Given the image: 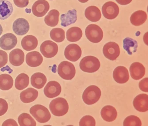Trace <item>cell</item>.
<instances>
[{"mask_svg": "<svg viewBox=\"0 0 148 126\" xmlns=\"http://www.w3.org/2000/svg\"><path fill=\"white\" fill-rule=\"evenodd\" d=\"M101 64L99 59L92 56L85 57L80 62V69L87 73L95 72L100 68Z\"/></svg>", "mask_w": 148, "mask_h": 126, "instance_id": "277c9868", "label": "cell"}, {"mask_svg": "<svg viewBox=\"0 0 148 126\" xmlns=\"http://www.w3.org/2000/svg\"><path fill=\"white\" fill-rule=\"evenodd\" d=\"M8 62V55L7 53L0 50V68L4 67Z\"/></svg>", "mask_w": 148, "mask_h": 126, "instance_id": "74e56055", "label": "cell"}, {"mask_svg": "<svg viewBox=\"0 0 148 126\" xmlns=\"http://www.w3.org/2000/svg\"><path fill=\"white\" fill-rule=\"evenodd\" d=\"M113 77L115 81L119 84L126 83L130 79L128 70L123 66H117L114 70Z\"/></svg>", "mask_w": 148, "mask_h": 126, "instance_id": "9a60e30c", "label": "cell"}, {"mask_svg": "<svg viewBox=\"0 0 148 126\" xmlns=\"http://www.w3.org/2000/svg\"><path fill=\"white\" fill-rule=\"evenodd\" d=\"M101 115L104 121L110 122L116 119L117 112L114 107L111 105H107L102 108Z\"/></svg>", "mask_w": 148, "mask_h": 126, "instance_id": "7402d4cb", "label": "cell"}, {"mask_svg": "<svg viewBox=\"0 0 148 126\" xmlns=\"http://www.w3.org/2000/svg\"><path fill=\"white\" fill-rule=\"evenodd\" d=\"M147 19V15L146 12L143 10H138L132 14L130 20L133 25L138 26L145 23Z\"/></svg>", "mask_w": 148, "mask_h": 126, "instance_id": "d4e9b609", "label": "cell"}, {"mask_svg": "<svg viewBox=\"0 0 148 126\" xmlns=\"http://www.w3.org/2000/svg\"><path fill=\"white\" fill-rule=\"evenodd\" d=\"M29 112L36 121L40 123L47 122L51 118V114L48 108L40 104L32 106Z\"/></svg>", "mask_w": 148, "mask_h": 126, "instance_id": "7a4b0ae2", "label": "cell"}, {"mask_svg": "<svg viewBox=\"0 0 148 126\" xmlns=\"http://www.w3.org/2000/svg\"><path fill=\"white\" fill-rule=\"evenodd\" d=\"M138 43L137 41L131 38L127 37L123 40V47L129 55H132L137 50Z\"/></svg>", "mask_w": 148, "mask_h": 126, "instance_id": "1f68e13d", "label": "cell"}, {"mask_svg": "<svg viewBox=\"0 0 148 126\" xmlns=\"http://www.w3.org/2000/svg\"><path fill=\"white\" fill-rule=\"evenodd\" d=\"M88 1H89V0H78V1H79V2L83 3H86V2Z\"/></svg>", "mask_w": 148, "mask_h": 126, "instance_id": "ee69618b", "label": "cell"}, {"mask_svg": "<svg viewBox=\"0 0 148 126\" xmlns=\"http://www.w3.org/2000/svg\"><path fill=\"white\" fill-rule=\"evenodd\" d=\"M8 104L5 99L0 98V117L3 116L8 111Z\"/></svg>", "mask_w": 148, "mask_h": 126, "instance_id": "8d00e7d4", "label": "cell"}, {"mask_svg": "<svg viewBox=\"0 0 148 126\" xmlns=\"http://www.w3.org/2000/svg\"><path fill=\"white\" fill-rule=\"evenodd\" d=\"M62 92V87L60 84L56 81H51L47 83L44 89L45 96L49 98H56Z\"/></svg>", "mask_w": 148, "mask_h": 126, "instance_id": "4fadbf2b", "label": "cell"}, {"mask_svg": "<svg viewBox=\"0 0 148 126\" xmlns=\"http://www.w3.org/2000/svg\"><path fill=\"white\" fill-rule=\"evenodd\" d=\"M50 37L55 42L61 43L65 39V32L61 28H53L50 31Z\"/></svg>", "mask_w": 148, "mask_h": 126, "instance_id": "836d02e7", "label": "cell"}, {"mask_svg": "<svg viewBox=\"0 0 148 126\" xmlns=\"http://www.w3.org/2000/svg\"><path fill=\"white\" fill-rule=\"evenodd\" d=\"M15 5L19 8H24L28 5L29 0H14Z\"/></svg>", "mask_w": 148, "mask_h": 126, "instance_id": "ab89813d", "label": "cell"}, {"mask_svg": "<svg viewBox=\"0 0 148 126\" xmlns=\"http://www.w3.org/2000/svg\"><path fill=\"white\" fill-rule=\"evenodd\" d=\"M85 33L87 39L93 43H98L103 39L102 29L96 24H91L88 25L86 28Z\"/></svg>", "mask_w": 148, "mask_h": 126, "instance_id": "8992f818", "label": "cell"}, {"mask_svg": "<svg viewBox=\"0 0 148 126\" xmlns=\"http://www.w3.org/2000/svg\"><path fill=\"white\" fill-rule=\"evenodd\" d=\"M14 11L12 3L7 0H0V20H5L8 18Z\"/></svg>", "mask_w": 148, "mask_h": 126, "instance_id": "ffe728a7", "label": "cell"}, {"mask_svg": "<svg viewBox=\"0 0 148 126\" xmlns=\"http://www.w3.org/2000/svg\"><path fill=\"white\" fill-rule=\"evenodd\" d=\"M133 105L136 110L141 112L148 110V95L146 94H140L135 98Z\"/></svg>", "mask_w": 148, "mask_h": 126, "instance_id": "2e32d148", "label": "cell"}, {"mask_svg": "<svg viewBox=\"0 0 148 126\" xmlns=\"http://www.w3.org/2000/svg\"><path fill=\"white\" fill-rule=\"evenodd\" d=\"M101 96V89L96 85L88 87L83 93L82 99L88 105H92L97 102Z\"/></svg>", "mask_w": 148, "mask_h": 126, "instance_id": "3957f363", "label": "cell"}, {"mask_svg": "<svg viewBox=\"0 0 148 126\" xmlns=\"http://www.w3.org/2000/svg\"><path fill=\"white\" fill-rule=\"evenodd\" d=\"M77 19V11L74 9L61 16V24L63 27H67L71 24L75 23Z\"/></svg>", "mask_w": 148, "mask_h": 126, "instance_id": "f1b7e54d", "label": "cell"}, {"mask_svg": "<svg viewBox=\"0 0 148 126\" xmlns=\"http://www.w3.org/2000/svg\"><path fill=\"white\" fill-rule=\"evenodd\" d=\"M59 75L66 80L72 79L76 75V69L73 64L68 61H63L59 64L58 68Z\"/></svg>", "mask_w": 148, "mask_h": 126, "instance_id": "5b68a950", "label": "cell"}, {"mask_svg": "<svg viewBox=\"0 0 148 126\" xmlns=\"http://www.w3.org/2000/svg\"><path fill=\"white\" fill-rule=\"evenodd\" d=\"M21 44L22 48L25 51H32L38 47V39L34 35H26L22 39Z\"/></svg>", "mask_w": 148, "mask_h": 126, "instance_id": "cb8c5ba5", "label": "cell"}, {"mask_svg": "<svg viewBox=\"0 0 148 126\" xmlns=\"http://www.w3.org/2000/svg\"><path fill=\"white\" fill-rule=\"evenodd\" d=\"M14 85V79L8 74L0 75V89L2 90H8L11 89Z\"/></svg>", "mask_w": 148, "mask_h": 126, "instance_id": "4dcf8cb0", "label": "cell"}, {"mask_svg": "<svg viewBox=\"0 0 148 126\" xmlns=\"http://www.w3.org/2000/svg\"><path fill=\"white\" fill-rule=\"evenodd\" d=\"M29 22L23 18L17 19L13 23V31L18 35L21 36L26 34L29 32Z\"/></svg>", "mask_w": 148, "mask_h": 126, "instance_id": "5bb4252c", "label": "cell"}, {"mask_svg": "<svg viewBox=\"0 0 148 126\" xmlns=\"http://www.w3.org/2000/svg\"><path fill=\"white\" fill-rule=\"evenodd\" d=\"M17 43V38L14 35L10 33L5 34L0 38V47L5 51L13 49Z\"/></svg>", "mask_w": 148, "mask_h": 126, "instance_id": "8fae6325", "label": "cell"}, {"mask_svg": "<svg viewBox=\"0 0 148 126\" xmlns=\"http://www.w3.org/2000/svg\"><path fill=\"white\" fill-rule=\"evenodd\" d=\"M103 53L104 56L110 60H115L120 54L119 46L115 42H109L104 45Z\"/></svg>", "mask_w": 148, "mask_h": 126, "instance_id": "ba28073f", "label": "cell"}, {"mask_svg": "<svg viewBox=\"0 0 148 126\" xmlns=\"http://www.w3.org/2000/svg\"><path fill=\"white\" fill-rule=\"evenodd\" d=\"M81 48L76 44H70L66 47L64 50V56L70 61H77L82 56Z\"/></svg>", "mask_w": 148, "mask_h": 126, "instance_id": "30bf717a", "label": "cell"}, {"mask_svg": "<svg viewBox=\"0 0 148 126\" xmlns=\"http://www.w3.org/2000/svg\"><path fill=\"white\" fill-rule=\"evenodd\" d=\"M29 83V79L28 75L21 73L16 77L15 81V88L19 90H22L28 87Z\"/></svg>", "mask_w": 148, "mask_h": 126, "instance_id": "f546056e", "label": "cell"}, {"mask_svg": "<svg viewBox=\"0 0 148 126\" xmlns=\"http://www.w3.org/2000/svg\"><path fill=\"white\" fill-rule=\"evenodd\" d=\"M24 59L25 54L21 49L16 48L10 52L9 61L13 66H21L24 62Z\"/></svg>", "mask_w": 148, "mask_h": 126, "instance_id": "ac0fdd59", "label": "cell"}, {"mask_svg": "<svg viewBox=\"0 0 148 126\" xmlns=\"http://www.w3.org/2000/svg\"><path fill=\"white\" fill-rule=\"evenodd\" d=\"M38 96L37 90L32 88L26 89L21 93L20 98L24 103H30L36 100Z\"/></svg>", "mask_w": 148, "mask_h": 126, "instance_id": "44dd1931", "label": "cell"}, {"mask_svg": "<svg viewBox=\"0 0 148 126\" xmlns=\"http://www.w3.org/2000/svg\"><path fill=\"white\" fill-rule=\"evenodd\" d=\"M47 82V78L43 73H35L31 77V83L32 86L38 89L43 88Z\"/></svg>", "mask_w": 148, "mask_h": 126, "instance_id": "484cf974", "label": "cell"}, {"mask_svg": "<svg viewBox=\"0 0 148 126\" xmlns=\"http://www.w3.org/2000/svg\"><path fill=\"white\" fill-rule=\"evenodd\" d=\"M2 33H3V28H2L1 24H0V35H1Z\"/></svg>", "mask_w": 148, "mask_h": 126, "instance_id": "7bdbcfd3", "label": "cell"}, {"mask_svg": "<svg viewBox=\"0 0 148 126\" xmlns=\"http://www.w3.org/2000/svg\"><path fill=\"white\" fill-rule=\"evenodd\" d=\"M18 122L20 126H36V121L29 114L23 113L19 116Z\"/></svg>", "mask_w": 148, "mask_h": 126, "instance_id": "d6a6232c", "label": "cell"}, {"mask_svg": "<svg viewBox=\"0 0 148 126\" xmlns=\"http://www.w3.org/2000/svg\"><path fill=\"white\" fill-rule=\"evenodd\" d=\"M40 50L45 57L52 58L58 53V47L54 42L51 40H46L41 43Z\"/></svg>", "mask_w": 148, "mask_h": 126, "instance_id": "52a82bcc", "label": "cell"}, {"mask_svg": "<svg viewBox=\"0 0 148 126\" xmlns=\"http://www.w3.org/2000/svg\"><path fill=\"white\" fill-rule=\"evenodd\" d=\"M60 13L56 9H52L45 17V22L46 25L50 27H55L59 23V17Z\"/></svg>", "mask_w": 148, "mask_h": 126, "instance_id": "4316f807", "label": "cell"}, {"mask_svg": "<svg viewBox=\"0 0 148 126\" xmlns=\"http://www.w3.org/2000/svg\"><path fill=\"white\" fill-rule=\"evenodd\" d=\"M102 12L106 18L109 20L114 19L119 14V8L115 2L108 1L103 5Z\"/></svg>", "mask_w": 148, "mask_h": 126, "instance_id": "9c48e42d", "label": "cell"}, {"mask_svg": "<svg viewBox=\"0 0 148 126\" xmlns=\"http://www.w3.org/2000/svg\"><path fill=\"white\" fill-rule=\"evenodd\" d=\"M85 15L88 20L93 22L99 21L101 17V11L95 6L87 7L85 10Z\"/></svg>", "mask_w": 148, "mask_h": 126, "instance_id": "603a6c76", "label": "cell"}, {"mask_svg": "<svg viewBox=\"0 0 148 126\" xmlns=\"http://www.w3.org/2000/svg\"><path fill=\"white\" fill-rule=\"evenodd\" d=\"M49 8L50 6L48 1L45 0H38L32 6V13L37 17H43L49 10Z\"/></svg>", "mask_w": 148, "mask_h": 126, "instance_id": "7c38bea8", "label": "cell"}, {"mask_svg": "<svg viewBox=\"0 0 148 126\" xmlns=\"http://www.w3.org/2000/svg\"><path fill=\"white\" fill-rule=\"evenodd\" d=\"M49 1H53V0H49Z\"/></svg>", "mask_w": 148, "mask_h": 126, "instance_id": "f6af8a7d", "label": "cell"}, {"mask_svg": "<svg viewBox=\"0 0 148 126\" xmlns=\"http://www.w3.org/2000/svg\"><path fill=\"white\" fill-rule=\"evenodd\" d=\"M133 0H116V1L120 5H128L132 2Z\"/></svg>", "mask_w": 148, "mask_h": 126, "instance_id": "b9f144b4", "label": "cell"}, {"mask_svg": "<svg viewBox=\"0 0 148 126\" xmlns=\"http://www.w3.org/2000/svg\"><path fill=\"white\" fill-rule=\"evenodd\" d=\"M123 125L124 126H141L142 123L139 118L137 116L131 115L125 119Z\"/></svg>", "mask_w": 148, "mask_h": 126, "instance_id": "e575fe53", "label": "cell"}, {"mask_svg": "<svg viewBox=\"0 0 148 126\" xmlns=\"http://www.w3.org/2000/svg\"><path fill=\"white\" fill-rule=\"evenodd\" d=\"M130 72L132 79L135 80H138L144 76L145 73V67L141 63L134 62L130 66Z\"/></svg>", "mask_w": 148, "mask_h": 126, "instance_id": "e0dca14e", "label": "cell"}, {"mask_svg": "<svg viewBox=\"0 0 148 126\" xmlns=\"http://www.w3.org/2000/svg\"><path fill=\"white\" fill-rule=\"evenodd\" d=\"M148 78H145L140 81L139 83V87L141 91L145 92H148Z\"/></svg>", "mask_w": 148, "mask_h": 126, "instance_id": "f35d334b", "label": "cell"}, {"mask_svg": "<svg viewBox=\"0 0 148 126\" xmlns=\"http://www.w3.org/2000/svg\"><path fill=\"white\" fill-rule=\"evenodd\" d=\"M43 58L39 52L34 51L27 53L26 62L30 67H36L40 66L43 62Z\"/></svg>", "mask_w": 148, "mask_h": 126, "instance_id": "d6986e66", "label": "cell"}, {"mask_svg": "<svg viewBox=\"0 0 148 126\" xmlns=\"http://www.w3.org/2000/svg\"><path fill=\"white\" fill-rule=\"evenodd\" d=\"M82 35V31L80 28L77 27H72L67 31V39L69 42H77L81 39Z\"/></svg>", "mask_w": 148, "mask_h": 126, "instance_id": "83f0119b", "label": "cell"}, {"mask_svg": "<svg viewBox=\"0 0 148 126\" xmlns=\"http://www.w3.org/2000/svg\"><path fill=\"white\" fill-rule=\"evenodd\" d=\"M69 108L68 103L65 99L58 98L52 100L49 104V109L53 115L62 117L66 115Z\"/></svg>", "mask_w": 148, "mask_h": 126, "instance_id": "6da1fadb", "label": "cell"}, {"mask_svg": "<svg viewBox=\"0 0 148 126\" xmlns=\"http://www.w3.org/2000/svg\"><path fill=\"white\" fill-rule=\"evenodd\" d=\"M2 126H18L17 123L14 121V119H9L6 120L3 124H2Z\"/></svg>", "mask_w": 148, "mask_h": 126, "instance_id": "60d3db41", "label": "cell"}, {"mask_svg": "<svg viewBox=\"0 0 148 126\" xmlns=\"http://www.w3.org/2000/svg\"><path fill=\"white\" fill-rule=\"evenodd\" d=\"M79 125L80 126H96V121L93 117L87 115L81 119Z\"/></svg>", "mask_w": 148, "mask_h": 126, "instance_id": "d590c367", "label": "cell"}]
</instances>
